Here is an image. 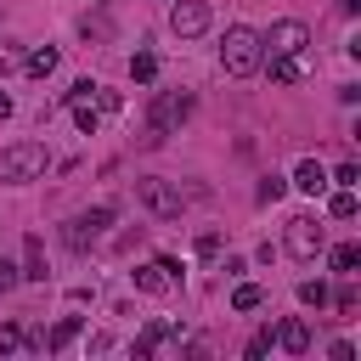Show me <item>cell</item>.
<instances>
[{"mask_svg":"<svg viewBox=\"0 0 361 361\" xmlns=\"http://www.w3.org/2000/svg\"><path fill=\"white\" fill-rule=\"evenodd\" d=\"M259 56H265V45H259V34L254 28H226V39H220V68L231 73V79H248V73H259Z\"/></svg>","mask_w":361,"mask_h":361,"instance_id":"obj_1","label":"cell"},{"mask_svg":"<svg viewBox=\"0 0 361 361\" xmlns=\"http://www.w3.org/2000/svg\"><path fill=\"white\" fill-rule=\"evenodd\" d=\"M45 169H51L45 141H11V147H0V180H34Z\"/></svg>","mask_w":361,"mask_h":361,"instance_id":"obj_2","label":"cell"},{"mask_svg":"<svg viewBox=\"0 0 361 361\" xmlns=\"http://www.w3.org/2000/svg\"><path fill=\"white\" fill-rule=\"evenodd\" d=\"M192 107H197V96H192V90H158V96H152V113H147L152 141H158V135H169V130H180V124L192 118Z\"/></svg>","mask_w":361,"mask_h":361,"instance_id":"obj_3","label":"cell"},{"mask_svg":"<svg viewBox=\"0 0 361 361\" xmlns=\"http://www.w3.org/2000/svg\"><path fill=\"white\" fill-rule=\"evenodd\" d=\"M282 248H288L293 259H316V254L327 248L322 220H316V214H293V220H288V231H282Z\"/></svg>","mask_w":361,"mask_h":361,"instance_id":"obj_4","label":"cell"},{"mask_svg":"<svg viewBox=\"0 0 361 361\" xmlns=\"http://www.w3.org/2000/svg\"><path fill=\"white\" fill-rule=\"evenodd\" d=\"M113 214H118L113 203H96V209H85V214H73V220L62 226V243H68V248H90V243L113 226Z\"/></svg>","mask_w":361,"mask_h":361,"instance_id":"obj_5","label":"cell"},{"mask_svg":"<svg viewBox=\"0 0 361 361\" xmlns=\"http://www.w3.org/2000/svg\"><path fill=\"white\" fill-rule=\"evenodd\" d=\"M259 45H265V56H299V51L310 45V28H305L299 17H282V23H271V28L259 34Z\"/></svg>","mask_w":361,"mask_h":361,"instance_id":"obj_6","label":"cell"},{"mask_svg":"<svg viewBox=\"0 0 361 361\" xmlns=\"http://www.w3.org/2000/svg\"><path fill=\"white\" fill-rule=\"evenodd\" d=\"M135 197H141L158 220H175V214H180V186H169V180H135Z\"/></svg>","mask_w":361,"mask_h":361,"instance_id":"obj_7","label":"cell"},{"mask_svg":"<svg viewBox=\"0 0 361 361\" xmlns=\"http://www.w3.org/2000/svg\"><path fill=\"white\" fill-rule=\"evenodd\" d=\"M169 28H175L180 39L203 34V28H209V6H203V0H175V6H169Z\"/></svg>","mask_w":361,"mask_h":361,"instance_id":"obj_8","label":"cell"},{"mask_svg":"<svg viewBox=\"0 0 361 361\" xmlns=\"http://www.w3.org/2000/svg\"><path fill=\"white\" fill-rule=\"evenodd\" d=\"M259 68L271 73V85H299L305 79V51L299 56H259Z\"/></svg>","mask_w":361,"mask_h":361,"instance_id":"obj_9","label":"cell"},{"mask_svg":"<svg viewBox=\"0 0 361 361\" xmlns=\"http://www.w3.org/2000/svg\"><path fill=\"white\" fill-rule=\"evenodd\" d=\"M271 344H282L288 355H305V350H310V322H282V327H271Z\"/></svg>","mask_w":361,"mask_h":361,"instance_id":"obj_10","label":"cell"},{"mask_svg":"<svg viewBox=\"0 0 361 361\" xmlns=\"http://www.w3.org/2000/svg\"><path fill=\"white\" fill-rule=\"evenodd\" d=\"M169 338H180V327H175V322H152V327H141V333H135V355L147 361V355H152L158 344H169Z\"/></svg>","mask_w":361,"mask_h":361,"instance_id":"obj_11","label":"cell"},{"mask_svg":"<svg viewBox=\"0 0 361 361\" xmlns=\"http://www.w3.org/2000/svg\"><path fill=\"white\" fill-rule=\"evenodd\" d=\"M293 186H299V192H310V197H316V192H327V186H333V180H327V169H322V164H316V158H305V164H299V169H293Z\"/></svg>","mask_w":361,"mask_h":361,"instance_id":"obj_12","label":"cell"},{"mask_svg":"<svg viewBox=\"0 0 361 361\" xmlns=\"http://www.w3.org/2000/svg\"><path fill=\"white\" fill-rule=\"evenodd\" d=\"M23 73H28V79H45V73H56V45H34V51L23 56Z\"/></svg>","mask_w":361,"mask_h":361,"instance_id":"obj_13","label":"cell"},{"mask_svg":"<svg viewBox=\"0 0 361 361\" xmlns=\"http://www.w3.org/2000/svg\"><path fill=\"white\" fill-rule=\"evenodd\" d=\"M28 282H45V248H39V237H23V265H17Z\"/></svg>","mask_w":361,"mask_h":361,"instance_id":"obj_14","label":"cell"},{"mask_svg":"<svg viewBox=\"0 0 361 361\" xmlns=\"http://www.w3.org/2000/svg\"><path fill=\"white\" fill-rule=\"evenodd\" d=\"M73 107V124H79V135H96V124H102V107H96V96H85V102H68Z\"/></svg>","mask_w":361,"mask_h":361,"instance_id":"obj_15","label":"cell"},{"mask_svg":"<svg viewBox=\"0 0 361 361\" xmlns=\"http://www.w3.org/2000/svg\"><path fill=\"white\" fill-rule=\"evenodd\" d=\"M355 209H361V203H355V186H338V192L327 197V214H333V220H355Z\"/></svg>","mask_w":361,"mask_h":361,"instance_id":"obj_16","label":"cell"},{"mask_svg":"<svg viewBox=\"0 0 361 361\" xmlns=\"http://www.w3.org/2000/svg\"><path fill=\"white\" fill-rule=\"evenodd\" d=\"M327 259H333V271H338V276H355V265H361V243H338Z\"/></svg>","mask_w":361,"mask_h":361,"instance_id":"obj_17","label":"cell"},{"mask_svg":"<svg viewBox=\"0 0 361 361\" xmlns=\"http://www.w3.org/2000/svg\"><path fill=\"white\" fill-rule=\"evenodd\" d=\"M135 288H141V293H164V288H175V282H169V276H164V265L152 259V265H141V271H135Z\"/></svg>","mask_w":361,"mask_h":361,"instance_id":"obj_18","label":"cell"},{"mask_svg":"<svg viewBox=\"0 0 361 361\" xmlns=\"http://www.w3.org/2000/svg\"><path fill=\"white\" fill-rule=\"evenodd\" d=\"M130 79H135V85H152V79H158V56H152V51H135V56H130Z\"/></svg>","mask_w":361,"mask_h":361,"instance_id":"obj_19","label":"cell"},{"mask_svg":"<svg viewBox=\"0 0 361 361\" xmlns=\"http://www.w3.org/2000/svg\"><path fill=\"white\" fill-rule=\"evenodd\" d=\"M259 305H265V288H259V282H237L231 310H259Z\"/></svg>","mask_w":361,"mask_h":361,"instance_id":"obj_20","label":"cell"},{"mask_svg":"<svg viewBox=\"0 0 361 361\" xmlns=\"http://www.w3.org/2000/svg\"><path fill=\"white\" fill-rule=\"evenodd\" d=\"M73 338H79V316L56 322V327H51V338H45V350H62V344H73Z\"/></svg>","mask_w":361,"mask_h":361,"instance_id":"obj_21","label":"cell"},{"mask_svg":"<svg viewBox=\"0 0 361 361\" xmlns=\"http://www.w3.org/2000/svg\"><path fill=\"white\" fill-rule=\"evenodd\" d=\"M299 299H305V305H316V310H322V305H327V299H333V293H327V282H299Z\"/></svg>","mask_w":361,"mask_h":361,"instance_id":"obj_22","label":"cell"},{"mask_svg":"<svg viewBox=\"0 0 361 361\" xmlns=\"http://www.w3.org/2000/svg\"><path fill=\"white\" fill-rule=\"evenodd\" d=\"M282 192H288V180H282V175H265V180H259V203H276Z\"/></svg>","mask_w":361,"mask_h":361,"instance_id":"obj_23","label":"cell"},{"mask_svg":"<svg viewBox=\"0 0 361 361\" xmlns=\"http://www.w3.org/2000/svg\"><path fill=\"white\" fill-rule=\"evenodd\" d=\"M243 355H248V361H265V355H271V327H265V333H254Z\"/></svg>","mask_w":361,"mask_h":361,"instance_id":"obj_24","label":"cell"},{"mask_svg":"<svg viewBox=\"0 0 361 361\" xmlns=\"http://www.w3.org/2000/svg\"><path fill=\"white\" fill-rule=\"evenodd\" d=\"M23 344H28V333H23L17 322H6V327H0V350H23Z\"/></svg>","mask_w":361,"mask_h":361,"instance_id":"obj_25","label":"cell"},{"mask_svg":"<svg viewBox=\"0 0 361 361\" xmlns=\"http://www.w3.org/2000/svg\"><path fill=\"white\" fill-rule=\"evenodd\" d=\"M327 180H333V186H361V169H355V164H338Z\"/></svg>","mask_w":361,"mask_h":361,"instance_id":"obj_26","label":"cell"},{"mask_svg":"<svg viewBox=\"0 0 361 361\" xmlns=\"http://www.w3.org/2000/svg\"><path fill=\"white\" fill-rule=\"evenodd\" d=\"M17 282H23V271H17V265H11V259H0V293H11V288H17Z\"/></svg>","mask_w":361,"mask_h":361,"instance_id":"obj_27","label":"cell"},{"mask_svg":"<svg viewBox=\"0 0 361 361\" xmlns=\"http://www.w3.org/2000/svg\"><path fill=\"white\" fill-rule=\"evenodd\" d=\"M333 305H338V310H344V316H350V310H355V305H361V293H355V288H350V282H344V288H338V299H333Z\"/></svg>","mask_w":361,"mask_h":361,"instance_id":"obj_28","label":"cell"},{"mask_svg":"<svg viewBox=\"0 0 361 361\" xmlns=\"http://www.w3.org/2000/svg\"><path fill=\"white\" fill-rule=\"evenodd\" d=\"M96 107H102V113H118V90H102V85H96Z\"/></svg>","mask_w":361,"mask_h":361,"instance_id":"obj_29","label":"cell"},{"mask_svg":"<svg viewBox=\"0 0 361 361\" xmlns=\"http://www.w3.org/2000/svg\"><path fill=\"white\" fill-rule=\"evenodd\" d=\"M11 68H17V51H11V45H0V73H11Z\"/></svg>","mask_w":361,"mask_h":361,"instance_id":"obj_30","label":"cell"},{"mask_svg":"<svg viewBox=\"0 0 361 361\" xmlns=\"http://www.w3.org/2000/svg\"><path fill=\"white\" fill-rule=\"evenodd\" d=\"M6 113H11V96H6V90H0V118H6Z\"/></svg>","mask_w":361,"mask_h":361,"instance_id":"obj_31","label":"cell"}]
</instances>
